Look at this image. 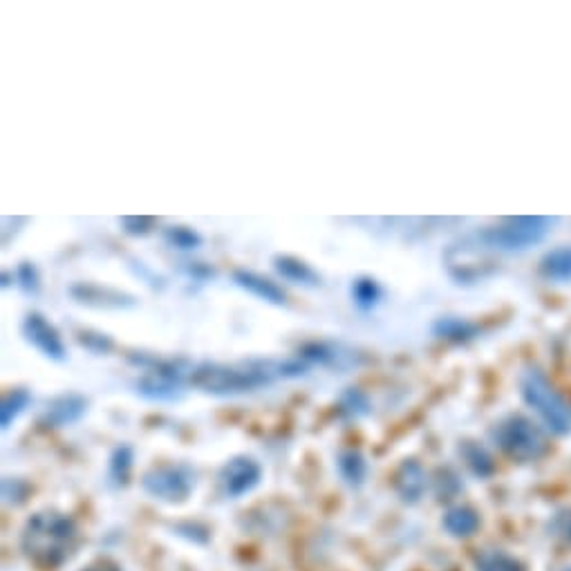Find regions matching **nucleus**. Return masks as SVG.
Listing matches in <instances>:
<instances>
[{"label":"nucleus","instance_id":"obj_1","mask_svg":"<svg viewBox=\"0 0 571 571\" xmlns=\"http://www.w3.org/2000/svg\"><path fill=\"white\" fill-rule=\"evenodd\" d=\"M307 373L303 361H247L236 366L200 364L193 366L188 384L204 395L238 397L272 386L276 379H298Z\"/></svg>","mask_w":571,"mask_h":571},{"label":"nucleus","instance_id":"obj_2","mask_svg":"<svg viewBox=\"0 0 571 571\" xmlns=\"http://www.w3.org/2000/svg\"><path fill=\"white\" fill-rule=\"evenodd\" d=\"M79 547V527L72 516L54 509L37 511L28 518L21 533V549L26 558L43 569L57 571Z\"/></svg>","mask_w":571,"mask_h":571},{"label":"nucleus","instance_id":"obj_3","mask_svg":"<svg viewBox=\"0 0 571 571\" xmlns=\"http://www.w3.org/2000/svg\"><path fill=\"white\" fill-rule=\"evenodd\" d=\"M520 395L551 432L571 435V404L540 368L531 366L522 373Z\"/></svg>","mask_w":571,"mask_h":571},{"label":"nucleus","instance_id":"obj_4","mask_svg":"<svg viewBox=\"0 0 571 571\" xmlns=\"http://www.w3.org/2000/svg\"><path fill=\"white\" fill-rule=\"evenodd\" d=\"M553 220L540 217V215H520V217H507L496 226H487L476 236L478 243L485 249L493 252H524L538 243H542L549 234Z\"/></svg>","mask_w":571,"mask_h":571},{"label":"nucleus","instance_id":"obj_5","mask_svg":"<svg viewBox=\"0 0 571 571\" xmlns=\"http://www.w3.org/2000/svg\"><path fill=\"white\" fill-rule=\"evenodd\" d=\"M491 437L507 457L520 465L538 462L549 450L544 432L522 415H509L498 421L491 430Z\"/></svg>","mask_w":571,"mask_h":571},{"label":"nucleus","instance_id":"obj_6","mask_svg":"<svg viewBox=\"0 0 571 571\" xmlns=\"http://www.w3.org/2000/svg\"><path fill=\"white\" fill-rule=\"evenodd\" d=\"M133 361L144 370L135 388L142 397L153 401L177 399L184 392V384L191 379L193 370V366H188L186 361H164L155 357H137Z\"/></svg>","mask_w":571,"mask_h":571},{"label":"nucleus","instance_id":"obj_7","mask_svg":"<svg viewBox=\"0 0 571 571\" xmlns=\"http://www.w3.org/2000/svg\"><path fill=\"white\" fill-rule=\"evenodd\" d=\"M142 489L153 500L184 504L195 491V471L188 465H160L142 476Z\"/></svg>","mask_w":571,"mask_h":571},{"label":"nucleus","instance_id":"obj_8","mask_svg":"<svg viewBox=\"0 0 571 571\" xmlns=\"http://www.w3.org/2000/svg\"><path fill=\"white\" fill-rule=\"evenodd\" d=\"M220 489L226 498L238 500L252 493L261 480H263V467L254 460V457L238 455L228 460L220 471Z\"/></svg>","mask_w":571,"mask_h":571},{"label":"nucleus","instance_id":"obj_9","mask_svg":"<svg viewBox=\"0 0 571 571\" xmlns=\"http://www.w3.org/2000/svg\"><path fill=\"white\" fill-rule=\"evenodd\" d=\"M23 336L30 346H34L45 359L57 361V364H63L68 359L65 343H63L59 329L43 314L32 312L26 316Z\"/></svg>","mask_w":571,"mask_h":571},{"label":"nucleus","instance_id":"obj_10","mask_svg":"<svg viewBox=\"0 0 571 571\" xmlns=\"http://www.w3.org/2000/svg\"><path fill=\"white\" fill-rule=\"evenodd\" d=\"M70 296L74 303L94 309H131L137 305L135 296L112 287H101L96 283H74L70 287Z\"/></svg>","mask_w":571,"mask_h":571},{"label":"nucleus","instance_id":"obj_11","mask_svg":"<svg viewBox=\"0 0 571 571\" xmlns=\"http://www.w3.org/2000/svg\"><path fill=\"white\" fill-rule=\"evenodd\" d=\"M395 491L404 504H417L428 491V476L417 460H406L395 476Z\"/></svg>","mask_w":571,"mask_h":571},{"label":"nucleus","instance_id":"obj_12","mask_svg":"<svg viewBox=\"0 0 571 571\" xmlns=\"http://www.w3.org/2000/svg\"><path fill=\"white\" fill-rule=\"evenodd\" d=\"M88 410V401L81 395H61L48 404L41 424L48 428H65L77 424Z\"/></svg>","mask_w":571,"mask_h":571},{"label":"nucleus","instance_id":"obj_13","mask_svg":"<svg viewBox=\"0 0 571 571\" xmlns=\"http://www.w3.org/2000/svg\"><path fill=\"white\" fill-rule=\"evenodd\" d=\"M234 283L249 292L252 296L269 303V305H276V307H283L287 303V294L283 292V287H278L274 281L256 274V272H247V269H236L234 272Z\"/></svg>","mask_w":571,"mask_h":571},{"label":"nucleus","instance_id":"obj_14","mask_svg":"<svg viewBox=\"0 0 571 571\" xmlns=\"http://www.w3.org/2000/svg\"><path fill=\"white\" fill-rule=\"evenodd\" d=\"M298 359L303 364H318L327 368H348L355 364L353 353H343L340 348L329 346V343H307L298 350Z\"/></svg>","mask_w":571,"mask_h":571},{"label":"nucleus","instance_id":"obj_15","mask_svg":"<svg viewBox=\"0 0 571 571\" xmlns=\"http://www.w3.org/2000/svg\"><path fill=\"white\" fill-rule=\"evenodd\" d=\"M272 263H274L276 274L292 285H300V287H318L320 285V276L312 269V265H307L305 261H300L296 256H274Z\"/></svg>","mask_w":571,"mask_h":571},{"label":"nucleus","instance_id":"obj_16","mask_svg":"<svg viewBox=\"0 0 571 571\" xmlns=\"http://www.w3.org/2000/svg\"><path fill=\"white\" fill-rule=\"evenodd\" d=\"M441 524L452 538H471L473 533H478L482 520H480V513L473 507L462 504V507L448 509Z\"/></svg>","mask_w":571,"mask_h":571},{"label":"nucleus","instance_id":"obj_17","mask_svg":"<svg viewBox=\"0 0 571 571\" xmlns=\"http://www.w3.org/2000/svg\"><path fill=\"white\" fill-rule=\"evenodd\" d=\"M540 276L549 283H571V245L547 252L540 261Z\"/></svg>","mask_w":571,"mask_h":571},{"label":"nucleus","instance_id":"obj_18","mask_svg":"<svg viewBox=\"0 0 571 571\" xmlns=\"http://www.w3.org/2000/svg\"><path fill=\"white\" fill-rule=\"evenodd\" d=\"M336 469L340 480L350 489H361L368 478V462L359 450H343L336 460Z\"/></svg>","mask_w":571,"mask_h":571},{"label":"nucleus","instance_id":"obj_19","mask_svg":"<svg viewBox=\"0 0 571 571\" xmlns=\"http://www.w3.org/2000/svg\"><path fill=\"white\" fill-rule=\"evenodd\" d=\"M435 336L452 343H467L473 340L480 334V327L467 318L460 316H441L432 323Z\"/></svg>","mask_w":571,"mask_h":571},{"label":"nucleus","instance_id":"obj_20","mask_svg":"<svg viewBox=\"0 0 571 571\" xmlns=\"http://www.w3.org/2000/svg\"><path fill=\"white\" fill-rule=\"evenodd\" d=\"M460 455H462L465 465L469 467V471L476 478L485 480V478H491L496 473V462H493L491 452L485 446H480L478 441H462Z\"/></svg>","mask_w":571,"mask_h":571},{"label":"nucleus","instance_id":"obj_21","mask_svg":"<svg viewBox=\"0 0 571 571\" xmlns=\"http://www.w3.org/2000/svg\"><path fill=\"white\" fill-rule=\"evenodd\" d=\"M350 296L361 312H373L381 303L384 289L373 276H359L350 285Z\"/></svg>","mask_w":571,"mask_h":571},{"label":"nucleus","instance_id":"obj_22","mask_svg":"<svg viewBox=\"0 0 571 571\" xmlns=\"http://www.w3.org/2000/svg\"><path fill=\"white\" fill-rule=\"evenodd\" d=\"M476 571H524V564L502 549H487L476 555Z\"/></svg>","mask_w":571,"mask_h":571},{"label":"nucleus","instance_id":"obj_23","mask_svg":"<svg viewBox=\"0 0 571 571\" xmlns=\"http://www.w3.org/2000/svg\"><path fill=\"white\" fill-rule=\"evenodd\" d=\"M32 404V395L26 388H17L10 395H6L3 404H0V424L8 430L23 412L26 408Z\"/></svg>","mask_w":571,"mask_h":571},{"label":"nucleus","instance_id":"obj_24","mask_svg":"<svg viewBox=\"0 0 571 571\" xmlns=\"http://www.w3.org/2000/svg\"><path fill=\"white\" fill-rule=\"evenodd\" d=\"M131 469H133V448L131 446H120L118 450L112 452L110 465H108L110 482L114 487H126Z\"/></svg>","mask_w":571,"mask_h":571},{"label":"nucleus","instance_id":"obj_25","mask_svg":"<svg viewBox=\"0 0 571 571\" xmlns=\"http://www.w3.org/2000/svg\"><path fill=\"white\" fill-rule=\"evenodd\" d=\"M164 241L169 247L173 249H180V252H195L202 247V236L195 232V228L191 226H182V224H175V226H169L164 228Z\"/></svg>","mask_w":571,"mask_h":571},{"label":"nucleus","instance_id":"obj_26","mask_svg":"<svg viewBox=\"0 0 571 571\" xmlns=\"http://www.w3.org/2000/svg\"><path fill=\"white\" fill-rule=\"evenodd\" d=\"M370 412V399L359 388H348L340 395V415L348 419H359Z\"/></svg>","mask_w":571,"mask_h":571},{"label":"nucleus","instance_id":"obj_27","mask_svg":"<svg viewBox=\"0 0 571 571\" xmlns=\"http://www.w3.org/2000/svg\"><path fill=\"white\" fill-rule=\"evenodd\" d=\"M77 340L79 346L85 348L88 353L92 355H108L112 350V338L108 334H101V332H92V329H85V332H79L77 334Z\"/></svg>","mask_w":571,"mask_h":571},{"label":"nucleus","instance_id":"obj_28","mask_svg":"<svg viewBox=\"0 0 571 571\" xmlns=\"http://www.w3.org/2000/svg\"><path fill=\"white\" fill-rule=\"evenodd\" d=\"M14 278H17V285H19L28 296L39 294V289H41V276H39V269H37L34 263H28V261L21 263V265L17 267Z\"/></svg>","mask_w":571,"mask_h":571},{"label":"nucleus","instance_id":"obj_29","mask_svg":"<svg viewBox=\"0 0 571 571\" xmlns=\"http://www.w3.org/2000/svg\"><path fill=\"white\" fill-rule=\"evenodd\" d=\"M30 485L21 478H6L3 480V500L8 504H23L28 500Z\"/></svg>","mask_w":571,"mask_h":571},{"label":"nucleus","instance_id":"obj_30","mask_svg":"<svg viewBox=\"0 0 571 571\" xmlns=\"http://www.w3.org/2000/svg\"><path fill=\"white\" fill-rule=\"evenodd\" d=\"M120 224L124 226V232H126L129 236L144 238V236H149V234L153 232L155 220H153V217H146V215H142V217H137V215H126V217L120 220Z\"/></svg>","mask_w":571,"mask_h":571},{"label":"nucleus","instance_id":"obj_31","mask_svg":"<svg viewBox=\"0 0 571 571\" xmlns=\"http://www.w3.org/2000/svg\"><path fill=\"white\" fill-rule=\"evenodd\" d=\"M551 533L562 542L571 544V509H562L551 520Z\"/></svg>","mask_w":571,"mask_h":571},{"label":"nucleus","instance_id":"obj_32","mask_svg":"<svg viewBox=\"0 0 571 571\" xmlns=\"http://www.w3.org/2000/svg\"><path fill=\"white\" fill-rule=\"evenodd\" d=\"M448 487H452L455 491H460V480H457V476L450 473V471H439V480H437V496H439V500H450L452 498Z\"/></svg>","mask_w":571,"mask_h":571},{"label":"nucleus","instance_id":"obj_33","mask_svg":"<svg viewBox=\"0 0 571 571\" xmlns=\"http://www.w3.org/2000/svg\"><path fill=\"white\" fill-rule=\"evenodd\" d=\"M81 571H124L122 564L112 558H96L90 564H85Z\"/></svg>","mask_w":571,"mask_h":571},{"label":"nucleus","instance_id":"obj_34","mask_svg":"<svg viewBox=\"0 0 571 571\" xmlns=\"http://www.w3.org/2000/svg\"><path fill=\"white\" fill-rule=\"evenodd\" d=\"M186 274H188L191 278H195V281H206V278H213V276H215V272H213L208 265H204V263H191V265L186 267Z\"/></svg>","mask_w":571,"mask_h":571},{"label":"nucleus","instance_id":"obj_35","mask_svg":"<svg viewBox=\"0 0 571 571\" xmlns=\"http://www.w3.org/2000/svg\"><path fill=\"white\" fill-rule=\"evenodd\" d=\"M562 571H571V567H564V569H562Z\"/></svg>","mask_w":571,"mask_h":571}]
</instances>
